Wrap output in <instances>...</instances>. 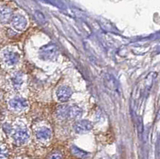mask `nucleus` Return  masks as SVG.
<instances>
[{
	"label": "nucleus",
	"mask_w": 160,
	"mask_h": 159,
	"mask_svg": "<svg viewBox=\"0 0 160 159\" xmlns=\"http://www.w3.org/2000/svg\"><path fill=\"white\" fill-rule=\"evenodd\" d=\"M11 85L15 89H20L24 83V76L22 73H15L11 78Z\"/></svg>",
	"instance_id": "10"
},
{
	"label": "nucleus",
	"mask_w": 160,
	"mask_h": 159,
	"mask_svg": "<svg viewBox=\"0 0 160 159\" xmlns=\"http://www.w3.org/2000/svg\"><path fill=\"white\" fill-rule=\"evenodd\" d=\"M73 129L76 134H84L91 131L93 129V125L91 122L88 120H81L75 123Z\"/></svg>",
	"instance_id": "7"
},
{
	"label": "nucleus",
	"mask_w": 160,
	"mask_h": 159,
	"mask_svg": "<svg viewBox=\"0 0 160 159\" xmlns=\"http://www.w3.org/2000/svg\"><path fill=\"white\" fill-rule=\"evenodd\" d=\"M71 150L73 155L75 156V157H78V158L85 159L89 156V154H88V152H86L84 151V150H81V149L75 147V146H73V147H71Z\"/></svg>",
	"instance_id": "12"
},
{
	"label": "nucleus",
	"mask_w": 160,
	"mask_h": 159,
	"mask_svg": "<svg viewBox=\"0 0 160 159\" xmlns=\"http://www.w3.org/2000/svg\"><path fill=\"white\" fill-rule=\"evenodd\" d=\"M1 159H8L9 157V150L6 145H1Z\"/></svg>",
	"instance_id": "13"
},
{
	"label": "nucleus",
	"mask_w": 160,
	"mask_h": 159,
	"mask_svg": "<svg viewBox=\"0 0 160 159\" xmlns=\"http://www.w3.org/2000/svg\"><path fill=\"white\" fill-rule=\"evenodd\" d=\"M13 142L16 146H22L30 139V132L28 127L23 123H18L13 128L11 134Z\"/></svg>",
	"instance_id": "2"
},
{
	"label": "nucleus",
	"mask_w": 160,
	"mask_h": 159,
	"mask_svg": "<svg viewBox=\"0 0 160 159\" xmlns=\"http://www.w3.org/2000/svg\"><path fill=\"white\" fill-rule=\"evenodd\" d=\"M19 54L15 51L7 49L2 52V61L8 67H14L19 62Z\"/></svg>",
	"instance_id": "5"
},
{
	"label": "nucleus",
	"mask_w": 160,
	"mask_h": 159,
	"mask_svg": "<svg viewBox=\"0 0 160 159\" xmlns=\"http://www.w3.org/2000/svg\"><path fill=\"white\" fill-rule=\"evenodd\" d=\"M72 94V91L69 87L62 86L58 89L56 92V96L58 101L61 102H65L71 98Z\"/></svg>",
	"instance_id": "8"
},
{
	"label": "nucleus",
	"mask_w": 160,
	"mask_h": 159,
	"mask_svg": "<svg viewBox=\"0 0 160 159\" xmlns=\"http://www.w3.org/2000/svg\"><path fill=\"white\" fill-rule=\"evenodd\" d=\"M11 25L17 31H23L27 27L28 22L24 16L21 15H16L13 16L11 19Z\"/></svg>",
	"instance_id": "9"
},
{
	"label": "nucleus",
	"mask_w": 160,
	"mask_h": 159,
	"mask_svg": "<svg viewBox=\"0 0 160 159\" xmlns=\"http://www.w3.org/2000/svg\"><path fill=\"white\" fill-rule=\"evenodd\" d=\"M48 159H62V154L58 151H55L50 154Z\"/></svg>",
	"instance_id": "14"
},
{
	"label": "nucleus",
	"mask_w": 160,
	"mask_h": 159,
	"mask_svg": "<svg viewBox=\"0 0 160 159\" xmlns=\"http://www.w3.org/2000/svg\"><path fill=\"white\" fill-rule=\"evenodd\" d=\"M10 110L16 113H22L28 109V102L22 97H15L8 102Z\"/></svg>",
	"instance_id": "4"
},
{
	"label": "nucleus",
	"mask_w": 160,
	"mask_h": 159,
	"mask_svg": "<svg viewBox=\"0 0 160 159\" xmlns=\"http://www.w3.org/2000/svg\"><path fill=\"white\" fill-rule=\"evenodd\" d=\"M39 56L45 61H55L58 56V51L55 45H46L40 49Z\"/></svg>",
	"instance_id": "3"
},
{
	"label": "nucleus",
	"mask_w": 160,
	"mask_h": 159,
	"mask_svg": "<svg viewBox=\"0 0 160 159\" xmlns=\"http://www.w3.org/2000/svg\"><path fill=\"white\" fill-rule=\"evenodd\" d=\"M12 11L7 7H2L1 9V19L2 22H8L12 19Z\"/></svg>",
	"instance_id": "11"
},
{
	"label": "nucleus",
	"mask_w": 160,
	"mask_h": 159,
	"mask_svg": "<svg viewBox=\"0 0 160 159\" xmlns=\"http://www.w3.org/2000/svg\"><path fill=\"white\" fill-rule=\"evenodd\" d=\"M52 137V133L48 127H40L35 131V138L42 145L48 144Z\"/></svg>",
	"instance_id": "6"
},
{
	"label": "nucleus",
	"mask_w": 160,
	"mask_h": 159,
	"mask_svg": "<svg viewBox=\"0 0 160 159\" xmlns=\"http://www.w3.org/2000/svg\"><path fill=\"white\" fill-rule=\"evenodd\" d=\"M82 110L76 105L59 106L55 110L57 118L61 120L78 119L82 115Z\"/></svg>",
	"instance_id": "1"
}]
</instances>
